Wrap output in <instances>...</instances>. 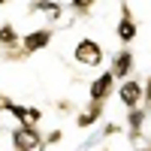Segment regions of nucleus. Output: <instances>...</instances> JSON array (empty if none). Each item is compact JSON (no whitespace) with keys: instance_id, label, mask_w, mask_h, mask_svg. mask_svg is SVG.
Segmentation results:
<instances>
[{"instance_id":"obj_11","label":"nucleus","mask_w":151,"mask_h":151,"mask_svg":"<svg viewBox=\"0 0 151 151\" xmlns=\"http://www.w3.org/2000/svg\"><path fill=\"white\" fill-rule=\"evenodd\" d=\"M48 12V24H55L60 15H64V3H58V0H33L30 3V12Z\"/></svg>"},{"instance_id":"obj_12","label":"nucleus","mask_w":151,"mask_h":151,"mask_svg":"<svg viewBox=\"0 0 151 151\" xmlns=\"http://www.w3.org/2000/svg\"><path fill=\"white\" fill-rule=\"evenodd\" d=\"M18 30H15V24H0V48H12V45H18Z\"/></svg>"},{"instance_id":"obj_1","label":"nucleus","mask_w":151,"mask_h":151,"mask_svg":"<svg viewBox=\"0 0 151 151\" xmlns=\"http://www.w3.org/2000/svg\"><path fill=\"white\" fill-rule=\"evenodd\" d=\"M9 145H12V151H45L42 133L36 130V127H24V124L12 127V133H9Z\"/></svg>"},{"instance_id":"obj_5","label":"nucleus","mask_w":151,"mask_h":151,"mask_svg":"<svg viewBox=\"0 0 151 151\" xmlns=\"http://www.w3.org/2000/svg\"><path fill=\"white\" fill-rule=\"evenodd\" d=\"M115 94H118V100H121V106L124 109H136V106H142V82L139 79H121L118 85H115Z\"/></svg>"},{"instance_id":"obj_19","label":"nucleus","mask_w":151,"mask_h":151,"mask_svg":"<svg viewBox=\"0 0 151 151\" xmlns=\"http://www.w3.org/2000/svg\"><path fill=\"white\" fill-rule=\"evenodd\" d=\"M136 151H145V148H136Z\"/></svg>"},{"instance_id":"obj_3","label":"nucleus","mask_w":151,"mask_h":151,"mask_svg":"<svg viewBox=\"0 0 151 151\" xmlns=\"http://www.w3.org/2000/svg\"><path fill=\"white\" fill-rule=\"evenodd\" d=\"M73 58L79 60L82 67H100L106 52H103V45H100L94 36H82V40L76 42V48H73Z\"/></svg>"},{"instance_id":"obj_2","label":"nucleus","mask_w":151,"mask_h":151,"mask_svg":"<svg viewBox=\"0 0 151 151\" xmlns=\"http://www.w3.org/2000/svg\"><path fill=\"white\" fill-rule=\"evenodd\" d=\"M0 112H9V115L15 118L18 124H24V127H36V124L42 121V109L21 106V103H15V100H9L6 94H0Z\"/></svg>"},{"instance_id":"obj_16","label":"nucleus","mask_w":151,"mask_h":151,"mask_svg":"<svg viewBox=\"0 0 151 151\" xmlns=\"http://www.w3.org/2000/svg\"><path fill=\"white\" fill-rule=\"evenodd\" d=\"M118 133H124L121 124H106V127H103V136H118Z\"/></svg>"},{"instance_id":"obj_6","label":"nucleus","mask_w":151,"mask_h":151,"mask_svg":"<svg viewBox=\"0 0 151 151\" xmlns=\"http://www.w3.org/2000/svg\"><path fill=\"white\" fill-rule=\"evenodd\" d=\"M115 33H118L121 45H130V42L136 40V33H139V24H136L133 9H130V3H127V0H121V21H118Z\"/></svg>"},{"instance_id":"obj_8","label":"nucleus","mask_w":151,"mask_h":151,"mask_svg":"<svg viewBox=\"0 0 151 151\" xmlns=\"http://www.w3.org/2000/svg\"><path fill=\"white\" fill-rule=\"evenodd\" d=\"M115 85L118 82H115V76H112L109 70L100 73L97 79L88 85V100H94V103H106V100L112 97V91H115Z\"/></svg>"},{"instance_id":"obj_13","label":"nucleus","mask_w":151,"mask_h":151,"mask_svg":"<svg viewBox=\"0 0 151 151\" xmlns=\"http://www.w3.org/2000/svg\"><path fill=\"white\" fill-rule=\"evenodd\" d=\"M94 3H97V0H70L67 9H73L79 18H88V15H91V9H94Z\"/></svg>"},{"instance_id":"obj_14","label":"nucleus","mask_w":151,"mask_h":151,"mask_svg":"<svg viewBox=\"0 0 151 151\" xmlns=\"http://www.w3.org/2000/svg\"><path fill=\"white\" fill-rule=\"evenodd\" d=\"M142 106H151V76L142 82Z\"/></svg>"},{"instance_id":"obj_4","label":"nucleus","mask_w":151,"mask_h":151,"mask_svg":"<svg viewBox=\"0 0 151 151\" xmlns=\"http://www.w3.org/2000/svg\"><path fill=\"white\" fill-rule=\"evenodd\" d=\"M52 36H55L52 27H36L30 33H24L21 40H18V45H21V52L30 58V55H36V52H42V48L52 45Z\"/></svg>"},{"instance_id":"obj_7","label":"nucleus","mask_w":151,"mask_h":151,"mask_svg":"<svg viewBox=\"0 0 151 151\" xmlns=\"http://www.w3.org/2000/svg\"><path fill=\"white\" fill-rule=\"evenodd\" d=\"M109 73L115 76V82H121V79H130V76L136 73V58H133V52H130L127 45L115 52V58H112V67H109Z\"/></svg>"},{"instance_id":"obj_18","label":"nucleus","mask_w":151,"mask_h":151,"mask_svg":"<svg viewBox=\"0 0 151 151\" xmlns=\"http://www.w3.org/2000/svg\"><path fill=\"white\" fill-rule=\"evenodd\" d=\"M145 151H151V139H148V148H145Z\"/></svg>"},{"instance_id":"obj_15","label":"nucleus","mask_w":151,"mask_h":151,"mask_svg":"<svg viewBox=\"0 0 151 151\" xmlns=\"http://www.w3.org/2000/svg\"><path fill=\"white\" fill-rule=\"evenodd\" d=\"M60 139H64V130H52L48 136H42V142H45V145H58Z\"/></svg>"},{"instance_id":"obj_10","label":"nucleus","mask_w":151,"mask_h":151,"mask_svg":"<svg viewBox=\"0 0 151 151\" xmlns=\"http://www.w3.org/2000/svg\"><path fill=\"white\" fill-rule=\"evenodd\" d=\"M145 118H148V109L145 106H136V109H127V136L130 142H136L142 136V127H145Z\"/></svg>"},{"instance_id":"obj_9","label":"nucleus","mask_w":151,"mask_h":151,"mask_svg":"<svg viewBox=\"0 0 151 151\" xmlns=\"http://www.w3.org/2000/svg\"><path fill=\"white\" fill-rule=\"evenodd\" d=\"M103 112H106V103H94V100H91V103H88V109L76 115V127H79V130H91L94 124L103 118Z\"/></svg>"},{"instance_id":"obj_17","label":"nucleus","mask_w":151,"mask_h":151,"mask_svg":"<svg viewBox=\"0 0 151 151\" xmlns=\"http://www.w3.org/2000/svg\"><path fill=\"white\" fill-rule=\"evenodd\" d=\"M6 3H9V0H0V6H6Z\"/></svg>"}]
</instances>
